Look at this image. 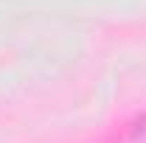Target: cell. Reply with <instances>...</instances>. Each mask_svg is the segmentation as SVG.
<instances>
[{
  "label": "cell",
  "mask_w": 146,
  "mask_h": 143,
  "mask_svg": "<svg viewBox=\"0 0 146 143\" xmlns=\"http://www.w3.org/2000/svg\"><path fill=\"white\" fill-rule=\"evenodd\" d=\"M118 143H146V115H141L138 121H132V124L121 132Z\"/></svg>",
  "instance_id": "6da1fadb"
}]
</instances>
